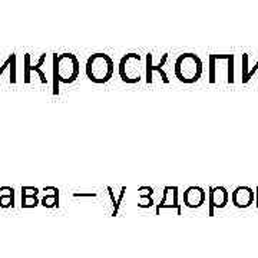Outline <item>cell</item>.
I'll return each instance as SVG.
<instances>
[{
	"label": "cell",
	"instance_id": "obj_13",
	"mask_svg": "<svg viewBox=\"0 0 258 258\" xmlns=\"http://www.w3.org/2000/svg\"><path fill=\"white\" fill-rule=\"evenodd\" d=\"M15 205V191L13 188L9 186V194L7 195H0V207L1 208H9Z\"/></svg>",
	"mask_w": 258,
	"mask_h": 258
},
{
	"label": "cell",
	"instance_id": "obj_7",
	"mask_svg": "<svg viewBox=\"0 0 258 258\" xmlns=\"http://www.w3.org/2000/svg\"><path fill=\"white\" fill-rule=\"evenodd\" d=\"M205 198H207V194H205V189L201 188V186H189L185 189L184 192V204L185 207L188 208H199L202 204H205Z\"/></svg>",
	"mask_w": 258,
	"mask_h": 258
},
{
	"label": "cell",
	"instance_id": "obj_12",
	"mask_svg": "<svg viewBox=\"0 0 258 258\" xmlns=\"http://www.w3.org/2000/svg\"><path fill=\"white\" fill-rule=\"evenodd\" d=\"M59 204V189L53 186V192L52 194H46L42 199V205L46 208H53Z\"/></svg>",
	"mask_w": 258,
	"mask_h": 258
},
{
	"label": "cell",
	"instance_id": "obj_11",
	"mask_svg": "<svg viewBox=\"0 0 258 258\" xmlns=\"http://www.w3.org/2000/svg\"><path fill=\"white\" fill-rule=\"evenodd\" d=\"M39 189L35 186H23L22 188V207L25 208H33L39 204L37 199Z\"/></svg>",
	"mask_w": 258,
	"mask_h": 258
},
{
	"label": "cell",
	"instance_id": "obj_4",
	"mask_svg": "<svg viewBox=\"0 0 258 258\" xmlns=\"http://www.w3.org/2000/svg\"><path fill=\"white\" fill-rule=\"evenodd\" d=\"M142 58L138 53H126L123 55L119 61V76L125 83H138L142 77Z\"/></svg>",
	"mask_w": 258,
	"mask_h": 258
},
{
	"label": "cell",
	"instance_id": "obj_17",
	"mask_svg": "<svg viewBox=\"0 0 258 258\" xmlns=\"http://www.w3.org/2000/svg\"><path fill=\"white\" fill-rule=\"evenodd\" d=\"M254 192H256V199H254V202H256V205L258 207V186L256 188V191H254Z\"/></svg>",
	"mask_w": 258,
	"mask_h": 258
},
{
	"label": "cell",
	"instance_id": "obj_6",
	"mask_svg": "<svg viewBox=\"0 0 258 258\" xmlns=\"http://www.w3.org/2000/svg\"><path fill=\"white\" fill-rule=\"evenodd\" d=\"M145 59H147V65H145V68H147V69H145V71H147V83H148V85H151L152 83V80H153V72H155V71L161 74L162 82H164V83H168L169 79H168V75L165 74V71H164V65H165V62H167L168 59V53H164V55H162L161 62H159L158 65H153V63H152V59H153V55H152V53H147Z\"/></svg>",
	"mask_w": 258,
	"mask_h": 258
},
{
	"label": "cell",
	"instance_id": "obj_9",
	"mask_svg": "<svg viewBox=\"0 0 258 258\" xmlns=\"http://www.w3.org/2000/svg\"><path fill=\"white\" fill-rule=\"evenodd\" d=\"M229 201V194L225 186H211L210 188V215H213L214 208H224Z\"/></svg>",
	"mask_w": 258,
	"mask_h": 258
},
{
	"label": "cell",
	"instance_id": "obj_16",
	"mask_svg": "<svg viewBox=\"0 0 258 258\" xmlns=\"http://www.w3.org/2000/svg\"><path fill=\"white\" fill-rule=\"evenodd\" d=\"M257 68H258V62H257V65H256V66H254V68H253V71H250V72H248V74H247V75L244 76L243 82H248V79H250V77H251V75H254V74H256V71H257Z\"/></svg>",
	"mask_w": 258,
	"mask_h": 258
},
{
	"label": "cell",
	"instance_id": "obj_5",
	"mask_svg": "<svg viewBox=\"0 0 258 258\" xmlns=\"http://www.w3.org/2000/svg\"><path fill=\"white\" fill-rule=\"evenodd\" d=\"M254 199H256V192L253 191V188H250L247 185L235 188L232 191V195H231V201L237 208L251 207L254 204Z\"/></svg>",
	"mask_w": 258,
	"mask_h": 258
},
{
	"label": "cell",
	"instance_id": "obj_1",
	"mask_svg": "<svg viewBox=\"0 0 258 258\" xmlns=\"http://www.w3.org/2000/svg\"><path fill=\"white\" fill-rule=\"evenodd\" d=\"M79 59L74 53H53V95L59 93V82L74 83L79 76Z\"/></svg>",
	"mask_w": 258,
	"mask_h": 258
},
{
	"label": "cell",
	"instance_id": "obj_14",
	"mask_svg": "<svg viewBox=\"0 0 258 258\" xmlns=\"http://www.w3.org/2000/svg\"><path fill=\"white\" fill-rule=\"evenodd\" d=\"M228 82H234V55H228Z\"/></svg>",
	"mask_w": 258,
	"mask_h": 258
},
{
	"label": "cell",
	"instance_id": "obj_3",
	"mask_svg": "<svg viewBox=\"0 0 258 258\" xmlns=\"http://www.w3.org/2000/svg\"><path fill=\"white\" fill-rule=\"evenodd\" d=\"M113 69H115V65L112 58L102 52L91 55L86 61V68H85L88 79L98 85L109 82L113 75Z\"/></svg>",
	"mask_w": 258,
	"mask_h": 258
},
{
	"label": "cell",
	"instance_id": "obj_2",
	"mask_svg": "<svg viewBox=\"0 0 258 258\" xmlns=\"http://www.w3.org/2000/svg\"><path fill=\"white\" fill-rule=\"evenodd\" d=\"M202 71H204L202 61L199 59L198 55L191 53V52L180 55L175 61V66H174L175 77L180 82L186 83V85L198 82L202 75Z\"/></svg>",
	"mask_w": 258,
	"mask_h": 258
},
{
	"label": "cell",
	"instance_id": "obj_8",
	"mask_svg": "<svg viewBox=\"0 0 258 258\" xmlns=\"http://www.w3.org/2000/svg\"><path fill=\"white\" fill-rule=\"evenodd\" d=\"M164 208H177L178 214H181V205L178 204V186H165L162 192V199L156 207V214L161 213Z\"/></svg>",
	"mask_w": 258,
	"mask_h": 258
},
{
	"label": "cell",
	"instance_id": "obj_10",
	"mask_svg": "<svg viewBox=\"0 0 258 258\" xmlns=\"http://www.w3.org/2000/svg\"><path fill=\"white\" fill-rule=\"evenodd\" d=\"M45 61L46 53H43V55L39 58V62H37L36 65H32L31 53H26V55H25V66H23V69H25V83H29V82H31V72H35V74H37V75L40 76L42 83H47L45 72L42 71V65L45 63Z\"/></svg>",
	"mask_w": 258,
	"mask_h": 258
},
{
	"label": "cell",
	"instance_id": "obj_15",
	"mask_svg": "<svg viewBox=\"0 0 258 258\" xmlns=\"http://www.w3.org/2000/svg\"><path fill=\"white\" fill-rule=\"evenodd\" d=\"M13 61H16L15 53H12V55H10V56H9L7 59H6V62H4V63H3V65L0 66V75H1L3 72H4V69H6L7 66H10V65H12V62H13Z\"/></svg>",
	"mask_w": 258,
	"mask_h": 258
}]
</instances>
